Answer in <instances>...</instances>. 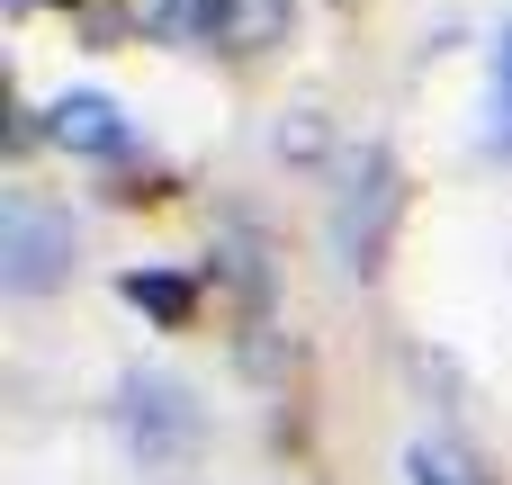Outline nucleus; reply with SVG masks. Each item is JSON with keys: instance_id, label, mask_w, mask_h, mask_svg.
<instances>
[{"instance_id": "8", "label": "nucleus", "mask_w": 512, "mask_h": 485, "mask_svg": "<svg viewBox=\"0 0 512 485\" xmlns=\"http://www.w3.org/2000/svg\"><path fill=\"white\" fill-rule=\"evenodd\" d=\"M108 18L117 27H144V36H171L189 18V0H108Z\"/></svg>"}, {"instance_id": "4", "label": "nucleus", "mask_w": 512, "mask_h": 485, "mask_svg": "<svg viewBox=\"0 0 512 485\" xmlns=\"http://www.w3.org/2000/svg\"><path fill=\"white\" fill-rule=\"evenodd\" d=\"M117 423H126V441H135L144 459H171V450L198 432V405H189L171 378H126V396H117Z\"/></svg>"}, {"instance_id": "5", "label": "nucleus", "mask_w": 512, "mask_h": 485, "mask_svg": "<svg viewBox=\"0 0 512 485\" xmlns=\"http://www.w3.org/2000/svg\"><path fill=\"white\" fill-rule=\"evenodd\" d=\"M126 297H135L153 324H189V306H198V288L171 279V270H126Z\"/></svg>"}, {"instance_id": "1", "label": "nucleus", "mask_w": 512, "mask_h": 485, "mask_svg": "<svg viewBox=\"0 0 512 485\" xmlns=\"http://www.w3.org/2000/svg\"><path fill=\"white\" fill-rule=\"evenodd\" d=\"M63 270H72V216L45 207L36 189H9L0 198V288L9 297H45Z\"/></svg>"}, {"instance_id": "7", "label": "nucleus", "mask_w": 512, "mask_h": 485, "mask_svg": "<svg viewBox=\"0 0 512 485\" xmlns=\"http://www.w3.org/2000/svg\"><path fill=\"white\" fill-rule=\"evenodd\" d=\"M405 468H414V485H477V477H468V459H459V450H441V441H414V450H405Z\"/></svg>"}, {"instance_id": "6", "label": "nucleus", "mask_w": 512, "mask_h": 485, "mask_svg": "<svg viewBox=\"0 0 512 485\" xmlns=\"http://www.w3.org/2000/svg\"><path fill=\"white\" fill-rule=\"evenodd\" d=\"M486 135L512 153V27H504V45H495V90H486Z\"/></svg>"}, {"instance_id": "2", "label": "nucleus", "mask_w": 512, "mask_h": 485, "mask_svg": "<svg viewBox=\"0 0 512 485\" xmlns=\"http://www.w3.org/2000/svg\"><path fill=\"white\" fill-rule=\"evenodd\" d=\"M288 18H297V0H189L180 36H198L216 54H261L288 36Z\"/></svg>"}, {"instance_id": "3", "label": "nucleus", "mask_w": 512, "mask_h": 485, "mask_svg": "<svg viewBox=\"0 0 512 485\" xmlns=\"http://www.w3.org/2000/svg\"><path fill=\"white\" fill-rule=\"evenodd\" d=\"M45 135H54L63 153H90V162H126V153H135L126 108H117V99H99V90H63V99L45 108Z\"/></svg>"}]
</instances>
